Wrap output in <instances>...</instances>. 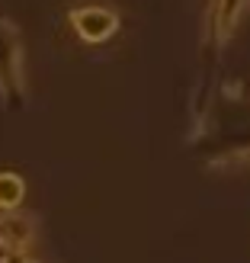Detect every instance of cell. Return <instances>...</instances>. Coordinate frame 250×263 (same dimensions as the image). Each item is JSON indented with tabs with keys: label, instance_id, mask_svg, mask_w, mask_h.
<instances>
[{
	"label": "cell",
	"instance_id": "6da1fadb",
	"mask_svg": "<svg viewBox=\"0 0 250 263\" xmlns=\"http://www.w3.org/2000/svg\"><path fill=\"white\" fill-rule=\"evenodd\" d=\"M0 100L20 103L26 100V61H23V35L16 23L0 16Z\"/></svg>",
	"mask_w": 250,
	"mask_h": 263
},
{
	"label": "cell",
	"instance_id": "7a4b0ae2",
	"mask_svg": "<svg viewBox=\"0 0 250 263\" xmlns=\"http://www.w3.org/2000/svg\"><path fill=\"white\" fill-rule=\"evenodd\" d=\"M68 23L77 32V39L87 45H103L119 32V13L106 4H81L68 10Z\"/></svg>",
	"mask_w": 250,
	"mask_h": 263
},
{
	"label": "cell",
	"instance_id": "3957f363",
	"mask_svg": "<svg viewBox=\"0 0 250 263\" xmlns=\"http://www.w3.org/2000/svg\"><path fill=\"white\" fill-rule=\"evenodd\" d=\"M35 241V218L10 209L0 212V251H26Z\"/></svg>",
	"mask_w": 250,
	"mask_h": 263
},
{
	"label": "cell",
	"instance_id": "277c9868",
	"mask_svg": "<svg viewBox=\"0 0 250 263\" xmlns=\"http://www.w3.org/2000/svg\"><path fill=\"white\" fill-rule=\"evenodd\" d=\"M247 7L250 0H215L212 4V35L218 45H225L238 32V26L247 16Z\"/></svg>",
	"mask_w": 250,
	"mask_h": 263
},
{
	"label": "cell",
	"instance_id": "5b68a950",
	"mask_svg": "<svg viewBox=\"0 0 250 263\" xmlns=\"http://www.w3.org/2000/svg\"><path fill=\"white\" fill-rule=\"evenodd\" d=\"M26 199V180L16 170H0V212L20 209Z\"/></svg>",
	"mask_w": 250,
	"mask_h": 263
},
{
	"label": "cell",
	"instance_id": "8992f818",
	"mask_svg": "<svg viewBox=\"0 0 250 263\" xmlns=\"http://www.w3.org/2000/svg\"><path fill=\"white\" fill-rule=\"evenodd\" d=\"M247 167L250 164V148H238V151H228V154H221V157H212L208 161V167L212 170H234V167Z\"/></svg>",
	"mask_w": 250,
	"mask_h": 263
},
{
	"label": "cell",
	"instance_id": "52a82bcc",
	"mask_svg": "<svg viewBox=\"0 0 250 263\" xmlns=\"http://www.w3.org/2000/svg\"><path fill=\"white\" fill-rule=\"evenodd\" d=\"M0 263H32V257L26 251H7L4 257H0Z\"/></svg>",
	"mask_w": 250,
	"mask_h": 263
}]
</instances>
